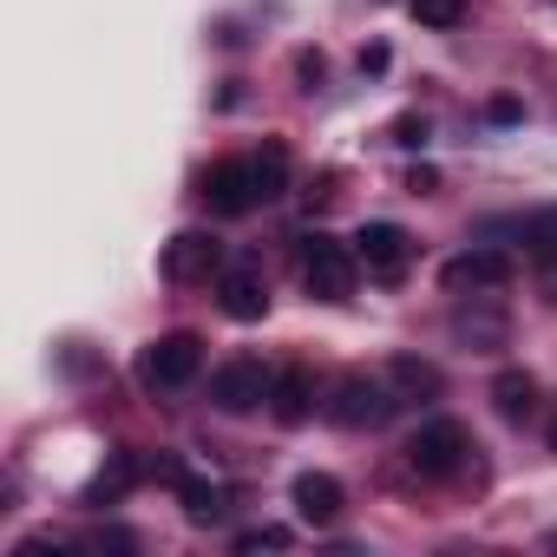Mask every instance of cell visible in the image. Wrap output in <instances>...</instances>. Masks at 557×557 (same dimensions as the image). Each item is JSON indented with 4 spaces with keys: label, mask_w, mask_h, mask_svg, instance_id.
Returning a JSON list of instances; mask_svg holds the SVG:
<instances>
[{
    "label": "cell",
    "mask_w": 557,
    "mask_h": 557,
    "mask_svg": "<svg viewBox=\"0 0 557 557\" xmlns=\"http://www.w3.org/2000/svg\"><path fill=\"white\" fill-rule=\"evenodd\" d=\"M197 368H203V342L197 335H158L138 355V387L145 394H177V387L197 381Z\"/></svg>",
    "instance_id": "cell-1"
},
{
    "label": "cell",
    "mask_w": 557,
    "mask_h": 557,
    "mask_svg": "<svg viewBox=\"0 0 557 557\" xmlns=\"http://www.w3.org/2000/svg\"><path fill=\"white\" fill-rule=\"evenodd\" d=\"M335 426H348V433H374V426H387L394 413H400V400H394V387H381V381H368V374H348L335 394H329V407H322Z\"/></svg>",
    "instance_id": "cell-2"
},
{
    "label": "cell",
    "mask_w": 557,
    "mask_h": 557,
    "mask_svg": "<svg viewBox=\"0 0 557 557\" xmlns=\"http://www.w3.org/2000/svg\"><path fill=\"white\" fill-rule=\"evenodd\" d=\"M466 459H472V433L459 420H426L407 440V466L420 479H453V472H466Z\"/></svg>",
    "instance_id": "cell-3"
},
{
    "label": "cell",
    "mask_w": 557,
    "mask_h": 557,
    "mask_svg": "<svg viewBox=\"0 0 557 557\" xmlns=\"http://www.w3.org/2000/svg\"><path fill=\"white\" fill-rule=\"evenodd\" d=\"M355 249L348 243H335V236H309L302 243V283H309V296H322V302H348L355 296Z\"/></svg>",
    "instance_id": "cell-4"
},
{
    "label": "cell",
    "mask_w": 557,
    "mask_h": 557,
    "mask_svg": "<svg viewBox=\"0 0 557 557\" xmlns=\"http://www.w3.org/2000/svg\"><path fill=\"white\" fill-rule=\"evenodd\" d=\"M269 381H275V374H269L262 361H249V355H243V361H223V368L210 374V407H216V413H256V407L269 400Z\"/></svg>",
    "instance_id": "cell-5"
},
{
    "label": "cell",
    "mask_w": 557,
    "mask_h": 557,
    "mask_svg": "<svg viewBox=\"0 0 557 557\" xmlns=\"http://www.w3.org/2000/svg\"><path fill=\"white\" fill-rule=\"evenodd\" d=\"M355 256H361V269H368V275H381V283H400L407 262H413V236H407L400 223H361Z\"/></svg>",
    "instance_id": "cell-6"
},
{
    "label": "cell",
    "mask_w": 557,
    "mask_h": 557,
    "mask_svg": "<svg viewBox=\"0 0 557 557\" xmlns=\"http://www.w3.org/2000/svg\"><path fill=\"white\" fill-rule=\"evenodd\" d=\"M223 269V243L203 236V230H184L164 243V275L171 283H210V275Z\"/></svg>",
    "instance_id": "cell-7"
},
{
    "label": "cell",
    "mask_w": 557,
    "mask_h": 557,
    "mask_svg": "<svg viewBox=\"0 0 557 557\" xmlns=\"http://www.w3.org/2000/svg\"><path fill=\"white\" fill-rule=\"evenodd\" d=\"M197 197H203L216 216H249V210L262 203V197H256L249 164H236V158H230V164H210V171H203V184H197Z\"/></svg>",
    "instance_id": "cell-8"
},
{
    "label": "cell",
    "mask_w": 557,
    "mask_h": 557,
    "mask_svg": "<svg viewBox=\"0 0 557 557\" xmlns=\"http://www.w3.org/2000/svg\"><path fill=\"white\" fill-rule=\"evenodd\" d=\"M223 315L230 322H262L269 315V283H262V269H249V262H236V269H223Z\"/></svg>",
    "instance_id": "cell-9"
},
{
    "label": "cell",
    "mask_w": 557,
    "mask_h": 557,
    "mask_svg": "<svg viewBox=\"0 0 557 557\" xmlns=\"http://www.w3.org/2000/svg\"><path fill=\"white\" fill-rule=\"evenodd\" d=\"M511 283V256L498 249H466L446 262V289H505Z\"/></svg>",
    "instance_id": "cell-10"
},
{
    "label": "cell",
    "mask_w": 557,
    "mask_h": 557,
    "mask_svg": "<svg viewBox=\"0 0 557 557\" xmlns=\"http://www.w3.org/2000/svg\"><path fill=\"white\" fill-rule=\"evenodd\" d=\"M269 413L283 420V426H302L315 413V374L309 368H283L269 381Z\"/></svg>",
    "instance_id": "cell-11"
},
{
    "label": "cell",
    "mask_w": 557,
    "mask_h": 557,
    "mask_svg": "<svg viewBox=\"0 0 557 557\" xmlns=\"http://www.w3.org/2000/svg\"><path fill=\"white\" fill-rule=\"evenodd\" d=\"M342 511H348L342 479H329V472H302V479H296V518H302V524H335Z\"/></svg>",
    "instance_id": "cell-12"
},
{
    "label": "cell",
    "mask_w": 557,
    "mask_h": 557,
    "mask_svg": "<svg viewBox=\"0 0 557 557\" xmlns=\"http://www.w3.org/2000/svg\"><path fill=\"white\" fill-rule=\"evenodd\" d=\"M249 177H256V197H262V203L289 197V151L275 145V138H262V151L249 158Z\"/></svg>",
    "instance_id": "cell-13"
},
{
    "label": "cell",
    "mask_w": 557,
    "mask_h": 557,
    "mask_svg": "<svg viewBox=\"0 0 557 557\" xmlns=\"http://www.w3.org/2000/svg\"><path fill=\"white\" fill-rule=\"evenodd\" d=\"M138 479H145V459H138V453H112V466L86 485V505H112V498H125Z\"/></svg>",
    "instance_id": "cell-14"
},
{
    "label": "cell",
    "mask_w": 557,
    "mask_h": 557,
    "mask_svg": "<svg viewBox=\"0 0 557 557\" xmlns=\"http://www.w3.org/2000/svg\"><path fill=\"white\" fill-rule=\"evenodd\" d=\"M492 400H498L505 420H531V407H537V381L518 374V368H505V374L492 381Z\"/></svg>",
    "instance_id": "cell-15"
},
{
    "label": "cell",
    "mask_w": 557,
    "mask_h": 557,
    "mask_svg": "<svg viewBox=\"0 0 557 557\" xmlns=\"http://www.w3.org/2000/svg\"><path fill=\"white\" fill-rule=\"evenodd\" d=\"M177 498H184V518H190V524H216V518L230 511V492H223V485H203V479H184Z\"/></svg>",
    "instance_id": "cell-16"
},
{
    "label": "cell",
    "mask_w": 557,
    "mask_h": 557,
    "mask_svg": "<svg viewBox=\"0 0 557 557\" xmlns=\"http://www.w3.org/2000/svg\"><path fill=\"white\" fill-rule=\"evenodd\" d=\"M518 236H524V243H531V256H537V262L557 275V210H537V216H524V223H518Z\"/></svg>",
    "instance_id": "cell-17"
},
{
    "label": "cell",
    "mask_w": 557,
    "mask_h": 557,
    "mask_svg": "<svg viewBox=\"0 0 557 557\" xmlns=\"http://www.w3.org/2000/svg\"><path fill=\"white\" fill-rule=\"evenodd\" d=\"M413 21L446 34V27H459V21H466V0H413Z\"/></svg>",
    "instance_id": "cell-18"
},
{
    "label": "cell",
    "mask_w": 557,
    "mask_h": 557,
    "mask_svg": "<svg viewBox=\"0 0 557 557\" xmlns=\"http://www.w3.org/2000/svg\"><path fill=\"white\" fill-rule=\"evenodd\" d=\"M394 381H400L407 394H440V368H426V361H413V355L394 361Z\"/></svg>",
    "instance_id": "cell-19"
},
{
    "label": "cell",
    "mask_w": 557,
    "mask_h": 557,
    "mask_svg": "<svg viewBox=\"0 0 557 557\" xmlns=\"http://www.w3.org/2000/svg\"><path fill=\"white\" fill-rule=\"evenodd\" d=\"M289 531L283 524H256V531H236V550H283Z\"/></svg>",
    "instance_id": "cell-20"
},
{
    "label": "cell",
    "mask_w": 557,
    "mask_h": 557,
    "mask_svg": "<svg viewBox=\"0 0 557 557\" xmlns=\"http://www.w3.org/2000/svg\"><path fill=\"white\" fill-rule=\"evenodd\" d=\"M426 138V119H400V145H420Z\"/></svg>",
    "instance_id": "cell-21"
},
{
    "label": "cell",
    "mask_w": 557,
    "mask_h": 557,
    "mask_svg": "<svg viewBox=\"0 0 557 557\" xmlns=\"http://www.w3.org/2000/svg\"><path fill=\"white\" fill-rule=\"evenodd\" d=\"M550 550H557V531H550Z\"/></svg>",
    "instance_id": "cell-22"
}]
</instances>
